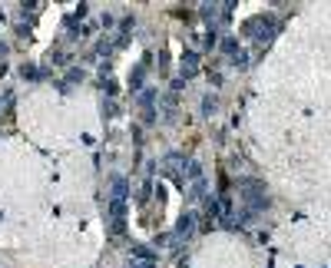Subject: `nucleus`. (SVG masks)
Here are the masks:
<instances>
[{"label": "nucleus", "mask_w": 331, "mask_h": 268, "mask_svg": "<svg viewBox=\"0 0 331 268\" xmlns=\"http://www.w3.org/2000/svg\"><path fill=\"white\" fill-rule=\"evenodd\" d=\"M129 268H156V262H139V258H136V262H133Z\"/></svg>", "instance_id": "obj_16"}, {"label": "nucleus", "mask_w": 331, "mask_h": 268, "mask_svg": "<svg viewBox=\"0 0 331 268\" xmlns=\"http://www.w3.org/2000/svg\"><path fill=\"white\" fill-rule=\"evenodd\" d=\"M126 195H129V182L113 179V202H126Z\"/></svg>", "instance_id": "obj_4"}, {"label": "nucleus", "mask_w": 331, "mask_h": 268, "mask_svg": "<svg viewBox=\"0 0 331 268\" xmlns=\"http://www.w3.org/2000/svg\"><path fill=\"white\" fill-rule=\"evenodd\" d=\"M232 63H235V66H238V70H242V66H249V53H245V50H242V47H238V50H235V53H232Z\"/></svg>", "instance_id": "obj_9"}, {"label": "nucleus", "mask_w": 331, "mask_h": 268, "mask_svg": "<svg viewBox=\"0 0 331 268\" xmlns=\"http://www.w3.org/2000/svg\"><path fill=\"white\" fill-rule=\"evenodd\" d=\"M67 80H70V83H80V80H83V70H70Z\"/></svg>", "instance_id": "obj_15"}, {"label": "nucleus", "mask_w": 331, "mask_h": 268, "mask_svg": "<svg viewBox=\"0 0 331 268\" xmlns=\"http://www.w3.org/2000/svg\"><path fill=\"white\" fill-rule=\"evenodd\" d=\"M152 100H156V90H152V86H143V90H139V103H143L146 109H152Z\"/></svg>", "instance_id": "obj_7"}, {"label": "nucleus", "mask_w": 331, "mask_h": 268, "mask_svg": "<svg viewBox=\"0 0 331 268\" xmlns=\"http://www.w3.org/2000/svg\"><path fill=\"white\" fill-rule=\"evenodd\" d=\"M195 73H199V53H182V80H192Z\"/></svg>", "instance_id": "obj_2"}, {"label": "nucleus", "mask_w": 331, "mask_h": 268, "mask_svg": "<svg viewBox=\"0 0 331 268\" xmlns=\"http://www.w3.org/2000/svg\"><path fill=\"white\" fill-rule=\"evenodd\" d=\"M0 56H7V43H0Z\"/></svg>", "instance_id": "obj_18"}, {"label": "nucleus", "mask_w": 331, "mask_h": 268, "mask_svg": "<svg viewBox=\"0 0 331 268\" xmlns=\"http://www.w3.org/2000/svg\"><path fill=\"white\" fill-rule=\"evenodd\" d=\"M192 229H195V215L192 212H182V218L175 222V242L186 238V235H192Z\"/></svg>", "instance_id": "obj_3"}, {"label": "nucleus", "mask_w": 331, "mask_h": 268, "mask_svg": "<svg viewBox=\"0 0 331 268\" xmlns=\"http://www.w3.org/2000/svg\"><path fill=\"white\" fill-rule=\"evenodd\" d=\"M109 212H113V218H123L126 215V202H109Z\"/></svg>", "instance_id": "obj_12"}, {"label": "nucleus", "mask_w": 331, "mask_h": 268, "mask_svg": "<svg viewBox=\"0 0 331 268\" xmlns=\"http://www.w3.org/2000/svg\"><path fill=\"white\" fill-rule=\"evenodd\" d=\"M20 76H24V80H40V76H47V70H37V66H30V63H24V66H20Z\"/></svg>", "instance_id": "obj_6"}, {"label": "nucleus", "mask_w": 331, "mask_h": 268, "mask_svg": "<svg viewBox=\"0 0 331 268\" xmlns=\"http://www.w3.org/2000/svg\"><path fill=\"white\" fill-rule=\"evenodd\" d=\"M215 40H219V33H215V30L206 33V47H215Z\"/></svg>", "instance_id": "obj_17"}, {"label": "nucleus", "mask_w": 331, "mask_h": 268, "mask_svg": "<svg viewBox=\"0 0 331 268\" xmlns=\"http://www.w3.org/2000/svg\"><path fill=\"white\" fill-rule=\"evenodd\" d=\"M215 106H219V103H215V96H206V100H202V113H206V116H212Z\"/></svg>", "instance_id": "obj_11"}, {"label": "nucleus", "mask_w": 331, "mask_h": 268, "mask_svg": "<svg viewBox=\"0 0 331 268\" xmlns=\"http://www.w3.org/2000/svg\"><path fill=\"white\" fill-rule=\"evenodd\" d=\"M186 175H189V179H192V182H195V179H202V166H199V162L192 159V162H189V166H186Z\"/></svg>", "instance_id": "obj_10"}, {"label": "nucleus", "mask_w": 331, "mask_h": 268, "mask_svg": "<svg viewBox=\"0 0 331 268\" xmlns=\"http://www.w3.org/2000/svg\"><path fill=\"white\" fill-rule=\"evenodd\" d=\"M103 90H106V96H116V93H119V86H116L113 80H106V83H103Z\"/></svg>", "instance_id": "obj_14"}, {"label": "nucleus", "mask_w": 331, "mask_h": 268, "mask_svg": "<svg viewBox=\"0 0 331 268\" xmlns=\"http://www.w3.org/2000/svg\"><path fill=\"white\" fill-rule=\"evenodd\" d=\"M133 258H139V262H156V252H152L149 245H133Z\"/></svg>", "instance_id": "obj_5"}, {"label": "nucleus", "mask_w": 331, "mask_h": 268, "mask_svg": "<svg viewBox=\"0 0 331 268\" xmlns=\"http://www.w3.org/2000/svg\"><path fill=\"white\" fill-rule=\"evenodd\" d=\"M199 10H202V17H206V20H219V7H215V4H202Z\"/></svg>", "instance_id": "obj_8"}, {"label": "nucleus", "mask_w": 331, "mask_h": 268, "mask_svg": "<svg viewBox=\"0 0 331 268\" xmlns=\"http://www.w3.org/2000/svg\"><path fill=\"white\" fill-rule=\"evenodd\" d=\"M245 33H255L262 43H269V40L275 37V20L265 17V13H262V17H252L249 24H245Z\"/></svg>", "instance_id": "obj_1"}, {"label": "nucleus", "mask_w": 331, "mask_h": 268, "mask_svg": "<svg viewBox=\"0 0 331 268\" xmlns=\"http://www.w3.org/2000/svg\"><path fill=\"white\" fill-rule=\"evenodd\" d=\"M222 50H225V53H235V50H238V40H235V37H225V40H222Z\"/></svg>", "instance_id": "obj_13"}]
</instances>
